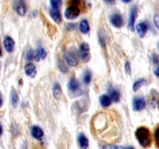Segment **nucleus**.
I'll return each instance as SVG.
<instances>
[{"mask_svg": "<svg viewBox=\"0 0 159 149\" xmlns=\"http://www.w3.org/2000/svg\"><path fill=\"white\" fill-rule=\"evenodd\" d=\"M130 1H131V0H122V2H125V3L130 2Z\"/></svg>", "mask_w": 159, "mask_h": 149, "instance_id": "nucleus-35", "label": "nucleus"}, {"mask_svg": "<svg viewBox=\"0 0 159 149\" xmlns=\"http://www.w3.org/2000/svg\"><path fill=\"white\" fill-rule=\"evenodd\" d=\"M2 133V127L1 124H0V135H1Z\"/></svg>", "mask_w": 159, "mask_h": 149, "instance_id": "nucleus-36", "label": "nucleus"}, {"mask_svg": "<svg viewBox=\"0 0 159 149\" xmlns=\"http://www.w3.org/2000/svg\"><path fill=\"white\" fill-rule=\"evenodd\" d=\"M50 15L51 17L52 18V20L55 22L57 24H60L62 21L60 11L58 10V9H54V8H51L50 9Z\"/></svg>", "mask_w": 159, "mask_h": 149, "instance_id": "nucleus-11", "label": "nucleus"}, {"mask_svg": "<svg viewBox=\"0 0 159 149\" xmlns=\"http://www.w3.org/2000/svg\"><path fill=\"white\" fill-rule=\"evenodd\" d=\"M58 68H59V69H60L61 71H63V72H65V71H67L66 65H65V63H64L62 61H59Z\"/></svg>", "mask_w": 159, "mask_h": 149, "instance_id": "nucleus-26", "label": "nucleus"}, {"mask_svg": "<svg viewBox=\"0 0 159 149\" xmlns=\"http://www.w3.org/2000/svg\"><path fill=\"white\" fill-rule=\"evenodd\" d=\"M53 95H54V97L56 99H59L61 98L62 95V90L61 88L60 85L58 83L56 82L54 85V88H53Z\"/></svg>", "mask_w": 159, "mask_h": 149, "instance_id": "nucleus-17", "label": "nucleus"}, {"mask_svg": "<svg viewBox=\"0 0 159 149\" xmlns=\"http://www.w3.org/2000/svg\"><path fill=\"white\" fill-rule=\"evenodd\" d=\"M152 60H153L154 63H158L159 62V57L158 55H156V54H154L153 57H152Z\"/></svg>", "mask_w": 159, "mask_h": 149, "instance_id": "nucleus-32", "label": "nucleus"}, {"mask_svg": "<svg viewBox=\"0 0 159 149\" xmlns=\"http://www.w3.org/2000/svg\"><path fill=\"white\" fill-rule=\"evenodd\" d=\"M68 87L69 88L70 91L71 92H75L77 91L78 89L79 88V83L76 79H71V80L68 82Z\"/></svg>", "mask_w": 159, "mask_h": 149, "instance_id": "nucleus-19", "label": "nucleus"}, {"mask_svg": "<svg viewBox=\"0 0 159 149\" xmlns=\"http://www.w3.org/2000/svg\"><path fill=\"white\" fill-rule=\"evenodd\" d=\"M154 73H155V74L157 76V77H159V65L158 67H157L156 69L155 70Z\"/></svg>", "mask_w": 159, "mask_h": 149, "instance_id": "nucleus-33", "label": "nucleus"}, {"mask_svg": "<svg viewBox=\"0 0 159 149\" xmlns=\"http://www.w3.org/2000/svg\"><path fill=\"white\" fill-rule=\"evenodd\" d=\"M137 12H138V9L135 6L131 8L130 12V17H129V23H128V27L129 29L131 31H134L135 28V20H136L137 17Z\"/></svg>", "mask_w": 159, "mask_h": 149, "instance_id": "nucleus-6", "label": "nucleus"}, {"mask_svg": "<svg viewBox=\"0 0 159 149\" xmlns=\"http://www.w3.org/2000/svg\"><path fill=\"white\" fill-rule=\"evenodd\" d=\"M25 73L28 77L34 78L37 74V70H36L35 65L33 63H28L25 65L24 68Z\"/></svg>", "mask_w": 159, "mask_h": 149, "instance_id": "nucleus-10", "label": "nucleus"}, {"mask_svg": "<svg viewBox=\"0 0 159 149\" xmlns=\"http://www.w3.org/2000/svg\"><path fill=\"white\" fill-rule=\"evenodd\" d=\"M3 44H4L5 49L7 52L12 53L13 51L14 47H15V41L13 39L10 37H6L3 41Z\"/></svg>", "mask_w": 159, "mask_h": 149, "instance_id": "nucleus-7", "label": "nucleus"}, {"mask_svg": "<svg viewBox=\"0 0 159 149\" xmlns=\"http://www.w3.org/2000/svg\"><path fill=\"white\" fill-rule=\"evenodd\" d=\"M34 52H33V51L30 50V51H28L27 54H26V58H27L28 61H31L33 58H34Z\"/></svg>", "mask_w": 159, "mask_h": 149, "instance_id": "nucleus-29", "label": "nucleus"}, {"mask_svg": "<svg viewBox=\"0 0 159 149\" xmlns=\"http://www.w3.org/2000/svg\"><path fill=\"white\" fill-rule=\"evenodd\" d=\"M158 107H159V101H158Z\"/></svg>", "mask_w": 159, "mask_h": 149, "instance_id": "nucleus-39", "label": "nucleus"}, {"mask_svg": "<svg viewBox=\"0 0 159 149\" xmlns=\"http://www.w3.org/2000/svg\"><path fill=\"white\" fill-rule=\"evenodd\" d=\"M15 9L17 13L20 16H23L26 14V5L23 2V0H17L15 4Z\"/></svg>", "mask_w": 159, "mask_h": 149, "instance_id": "nucleus-9", "label": "nucleus"}, {"mask_svg": "<svg viewBox=\"0 0 159 149\" xmlns=\"http://www.w3.org/2000/svg\"><path fill=\"white\" fill-rule=\"evenodd\" d=\"M51 5L54 9H59L62 4L61 0H50Z\"/></svg>", "mask_w": 159, "mask_h": 149, "instance_id": "nucleus-24", "label": "nucleus"}, {"mask_svg": "<svg viewBox=\"0 0 159 149\" xmlns=\"http://www.w3.org/2000/svg\"><path fill=\"white\" fill-rule=\"evenodd\" d=\"M31 134L36 139H40L43 135V130L39 126H34L31 129Z\"/></svg>", "mask_w": 159, "mask_h": 149, "instance_id": "nucleus-13", "label": "nucleus"}, {"mask_svg": "<svg viewBox=\"0 0 159 149\" xmlns=\"http://www.w3.org/2000/svg\"><path fill=\"white\" fill-rule=\"evenodd\" d=\"M146 84V80L145 79H138V80H137L136 82L134 83L133 85V90L134 92H137L138 89H139L141 87H142L143 85H144Z\"/></svg>", "mask_w": 159, "mask_h": 149, "instance_id": "nucleus-22", "label": "nucleus"}, {"mask_svg": "<svg viewBox=\"0 0 159 149\" xmlns=\"http://www.w3.org/2000/svg\"><path fill=\"white\" fill-rule=\"evenodd\" d=\"M135 136L143 147H148L152 144V134L148 128L145 127H140L135 132Z\"/></svg>", "mask_w": 159, "mask_h": 149, "instance_id": "nucleus-1", "label": "nucleus"}, {"mask_svg": "<svg viewBox=\"0 0 159 149\" xmlns=\"http://www.w3.org/2000/svg\"><path fill=\"white\" fill-rule=\"evenodd\" d=\"M99 101H100L101 105L103 107H107L111 104L112 99L110 98V96L108 95H102L99 98Z\"/></svg>", "mask_w": 159, "mask_h": 149, "instance_id": "nucleus-16", "label": "nucleus"}, {"mask_svg": "<svg viewBox=\"0 0 159 149\" xmlns=\"http://www.w3.org/2000/svg\"><path fill=\"white\" fill-rule=\"evenodd\" d=\"M104 1L107 2H113L114 0H104Z\"/></svg>", "mask_w": 159, "mask_h": 149, "instance_id": "nucleus-37", "label": "nucleus"}, {"mask_svg": "<svg viewBox=\"0 0 159 149\" xmlns=\"http://www.w3.org/2000/svg\"><path fill=\"white\" fill-rule=\"evenodd\" d=\"M92 80V74L89 71H86L84 74L83 76V81L85 84L90 83Z\"/></svg>", "mask_w": 159, "mask_h": 149, "instance_id": "nucleus-23", "label": "nucleus"}, {"mask_svg": "<svg viewBox=\"0 0 159 149\" xmlns=\"http://www.w3.org/2000/svg\"><path fill=\"white\" fill-rule=\"evenodd\" d=\"M3 104V100H2V94L0 93V107L2 106Z\"/></svg>", "mask_w": 159, "mask_h": 149, "instance_id": "nucleus-34", "label": "nucleus"}, {"mask_svg": "<svg viewBox=\"0 0 159 149\" xmlns=\"http://www.w3.org/2000/svg\"><path fill=\"white\" fill-rule=\"evenodd\" d=\"M146 106V102L144 98L137 97L133 101V109L134 111H141Z\"/></svg>", "mask_w": 159, "mask_h": 149, "instance_id": "nucleus-5", "label": "nucleus"}, {"mask_svg": "<svg viewBox=\"0 0 159 149\" xmlns=\"http://www.w3.org/2000/svg\"><path fill=\"white\" fill-rule=\"evenodd\" d=\"M148 28L147 24L145 23H140L136 26L137 32H138L139 37H141V38L146 35L148 32Z\"/></svg>", "mask_w": 159, "mask_h": 149, "instance_id": "nucleus-12", "label": "nucleus"}, {"mask_svg": "<svg viewBox=\"0 0 159 149\" xmlns=\"http://www.w3.org/2000/svg\"><path fill=\"white\" fill-rule=\"evenodd\" d=\"M79 29H80V31L82 34H87V33H89L90 27L88 20H82V21H81L80 25H79Z\"/></svg>", "mask_w": 159, "mask_h": 149, "instance_id": "nucleus-18", "label": "nucleus"}, {"mask_svg": "<svg viewBox=\"0 0 159 149\" xmlns=\"http://www.w3.org/2000/svg\"><path fill=\"white\" fill-rule=\"evenodd\" d=\"M79 145L82 148H87L89 146V140L84 134L81 133L79 136Z\"/></svg>", "mask_w": 159, "mask_h": 149, "instance_id": "nucleus-20", "label": "nucleus"}, {"mask_svg": "<svg viewBox=\"0 0 159 149\" xmlns=\"http://www.w3.org/2000/svg\"><path fill=\"white\" fill-rule=\"evenodd\" d=\"M2 48H1V45H0V57L2 56Z\"/></svg>", "mask_w": 159, "mask_h": 149, "instance_id": "nucleus-38", "label": "nucleus"}, {"mask_svg": "<svg viewBox=\"0 0 159 149\" xmlns=\"http://www.w3.org/2000/svg\"><path fill=\"white\" fill-rule=\"evenodd\" d=\"M125 71L127 74H130L131 73V69H130V64L129 61H127L125 63Z\"/></svg>", "mask_w": 159, "mask_h": 149, "instance_id": "nucleus-28", "label": "nucleus"}, {"mask_svg": "<svg viewBox=\"0 0 159 149\" xmlns=\"http://www.w3.org/2000/svg\"><path fill=\"white\" fill-rule=\"evenodd\" d=\"M99 42H100V44L102 46H105V38L102 36V34H100L99 36Z\"/></svg>", "mask_w": 159, "mask_h": 149, "instance_id": "nucleus-31", "label": "nucleus"}, {"mask_svg": "<svg viewBox=\"0 0 159 149\" xmlns=\"http://www.w3.org/2000/svg\"><path fill=\"white\" fill-rule=\"evenodd\" d=\"M89 45L88 44V43H85L83 42L82 44L80 45V47H79V53H80V57L82 58V60L83 61L87 62L89 61L90 59V52H89Z\"/></svg>", "mask_w": 159, "mask_h": 149, "instance_id": "nucleus-3", "label": "nucleus"}, {"mask_svg": "<svg viewBox=\"0 0 159 149\" xmlns=\"http://www.w3.org/2000/svg\"><path fill=\"white\" fill-rule=\"evenodd\" d=\"M19 101V96L18 94H17L16 91L14 88H12V92H11V102H12V106L14 107H16L18 104Z\"/></svg>", "mask_w": 159, "mask_h": 149, "instance_id": "nucleus-21", "label": "nucleus"}, {"mask_svg": "<svg viewBox=\"0 0 159 149\" xmlns=\"http://www.w3.org/2000/svg\"><path fill=\"white\" fill-rule=\"evenodd\" d=\"M65 58L67 63L71 66H76L79 64V60H78L75 53H73L71 51H69V50H67L65 52Z\"/></svg>", "mask_w": 159, "mask_h": 149, "instance_id": "nucleus-4", "label": "nucleus"}, {"mask_svg": "<svg viewBox=\"0 0 159 149\" xmlns=\"http://www.w3.org/2000/svg\"><path fill=\"white\" fill-rule=\"evenodd\" d=\"M80 9L78 6L77 3H75V1H72V4L70 5L65 9V16L68 20H74L80 15Z\"/></svg>", "mask_w": 159, "mask_h": 149, "instance_id": "nucleus-2", "label": "nucleus"}, {"mask_svg": "<svg viewBox=\"0 0 159 149\" xmlns=\"http://www.w3.org/2000/svg\"><path fill=\"white\" fill-rule=\"evenodd\" d=\"M110 22H111L112 24L116 28L121 27L123 25V23H124L122 16L119 13H116L112 15L111 17H110Z\"/></svg>", "mask_w": 159, "mask_h": 149, "instance_id": "nucleus-8", "label": "nucleus"}, {"mask_svg": "<svg viewBox=\"0 0 159 149\" xmlns=\"http://www.w3.org/2000/svg\"><path fill=\"white\" fill-rule=\"evenodd\" d=\"M109 95H110L112 100L114 101V102H118V101L120 100V93L117 91V90L113 88V87H110V89H109Z\"/></svg>", "mask_w": 159, "mask_h": 149, "instance_id": "nucleus-15", "label": "nucleus"}, {"mask_svg": "<svg viewBox=\"0 0 159 149\" xmlns=\"http://www.w3.org/2000/svg\"><path fill=\"white\" fill-rule=\"evenodd\" d=\"M47 52L43 47H39L37 48L36 54H34V59L36 61H40V60H43L46 57Z\"/></svg>", "mask_w": 159, "mask_h": 149, "instance_id": "nucleus-14", "label": "nucleus"}, {"mask_svg": "<svg viewBox=\"0 0 159 149\" xmlns=\"http://www.w3.org/2000/svg\"><path fill=\"white\" fill-rule=\"evenodd\" d=\"M155 141L156 146L159 148V127H157L155 131Z\"/></svg>", "mask_w": 159, "mask_h": 149, "instance_id": "nucleus-25", "label": "nucleus"}, {"mask_svg": "<svg viewBox=\"0 0 159 149\" xmlns=\"http://www.w3.org/2000/svg\"><path fill=\"white\" fill-rule=\"evenodd\" d=\"M154 23L155 27L159 30V14H155L154 16Z\"/></svg>", "mask_w": 159, "mask_h": 149, "instance_id": "nucleus-27", "label": "nucleus"}, {"mask_svg": "<svg viewBox=\"0 0 159 149\" xmlns=\"http://www.w3.org/2000/svg\"><path fill=\"white\" fill-rule=\"evenodd\" d=\"M102 147L103 148H123L124 147L117 145H112V144H107V145H104Z\"/></svg>", "mask_w": 159, "mask_h": 149, "instance_id": "nucleus-30", "label": "nucleus"}]
</instances>
